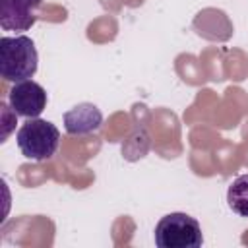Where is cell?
I'll list each match as a JSON object with an SVG mask.
<instances>
[{
  "label": "cell",
  "instance_id": "6da1fadb",
  "mask_svg": "<svg viewBox=\"0 0 248 248\" xmlns=\"http://www.w3.org/2000/svg\"><path fill=\"white\" fill-rule=\"evenodd\" d=\"M39 66L35 43L25 35L0 39V76L6 81L31 79Z\"/></svg>",
  "mask_w": 248,
  "mask_h": 248
},
{
  "label": "cell",
  "instance_id": "7a4b0ae2",
  "mask_svg": "<svg viewBox=\"0 0 248 248\" xmlns=\"http://www.w3.org/2000/svg\"><path fill=\"white\" fill-rule=\"evenodd\" d=\"M159 248H200L203 244V232L196 217L174 211L159 219L153 232Z\"/></svg>",
  "mask_w": 248,
  "mask_h": 248
},
{
  "label": "cell",
  "instance_id": "3957f363",
  "mask_svg": "<svg viewBox=\"0 0 248 248\" xmlns=\"http://www.w3.org/2000/svg\"><path fill=\"white\" fill-rule=\"evenodd\" d=\"M17 147L23 157L31 161L50 159L60 145V130L43 118H27L16 136Z\"/></svg>",
  "mask_w": 248,
  "mask_h": 248
},
{
  "label": "cell",
  "instance_id": "277c9868",
  "mask_svg": "<svg viewBox=\"0 0 248 248\" xmlns=\"http://www.w3.org/2000/svg\"><path fill=\"white\" fill-rule=\"evenodd\" d=\"M8 101H10V108L17 116L39 118V114L46 108L48 97L41 83L33 79H25L14 83V87L8 93Z\"/></svg>",
  "mask_w": 248,
  "mask_h": 248
},
{
  "label": "cell",
  "instance_id": "5b68a950",
  "mask_svg": "<svg viewBox=\"0 0 248 248\" xmlns=\"http://www.w3.org/2000/svg\"><path fill=\"white\" fill-rule=\"evenodd\" d=\"M41 0H0V27L4 31H27L35 25Z\"/></svg>",
  "mask_w": 248,
  "mask_h": 248
},
{
  "label": "cell",
  "instance_id": "8992f818",
  "mask_svg": "<svg viewBox=\"0 0 248 248\" xmlns=\"http://www.w3.org/2000/svg\"><path fill=\"white\" fill-rule=\"evenodd\" d=\"M103 114L93 103H79L64 112V128L70 136H87L101 128Z\"/></svg>",
  "mask_w": 248,
  "mask_h": 248
},
{
  "label": "cell",
  "instance_id": "52a82bcc",
  "mask_svg": "<svg viewBox=\"0 0 248 248\" xmlns=\"http://www.w3.org/2000/svg\"><path fill=\"white\" fill-rule=\"evenodd\" d=\"M227 203L238 217H248V174L236 176L227 190Z\"/></svg>",
  "mask_w": 248,
  "mask_h": 248
}]
</instances>
